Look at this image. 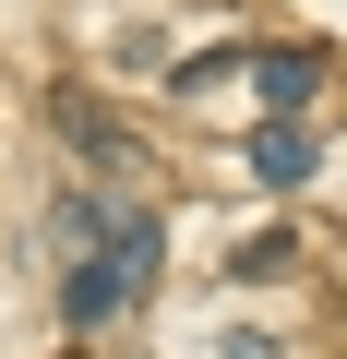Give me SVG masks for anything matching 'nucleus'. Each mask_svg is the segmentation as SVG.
I'll use <instances>...</instances> for the list:
<instances>
[{"mask_svg":"<svg viewBox=\"0 0 347 359\" xmlns=\"http://www.w3.org/2000/svg\"><path fill=\"white\" fill-rule=\"evenodd\" d=\"M228 72H252V60H240V48H192V60L168 72V84H192V96H204V84H228Z\"/></svg>","mask_w":347,"mask_h":359,"instance_id":"423d86ee","label":"nucleus"},{"mask_svg":"<svg viewBox=\"0 0 347 359\" xmlns=\"http://www.w3.org/2000/svg\"><path fill=\"white\" fill-rule=\"evenodd\" d=\"M48 120H60V144H72V156H96V180H120V168H132V132H120L96 96H72V84H60V96H48Z\"/></svg>","mask_w":347,"mask_h":359,"instance_id":"f257e3e1","label":"nucleus"},{"mask_svg":"<svg viewBox=\"0 0 347 359\" xmlns=\"http://www.w3.org/2000/svg\"><path fill=\"white\" fill-rule=\"evenodd\" d=\"M287 264H299V240H287V228H264V240H240V276H252V287H275Z\"/></svg>","mask_w":347,"mask_h":359,"instance_id":"39448f33","label":"nucleus"},{"mask_svg":"<svg viewBox=\"0 0 347 359\" xmlns=\"http://www.w3.org/2000/svg\"><path fill=\"white\" fill-rule=\"evenodd\" d=\"M216 359H275V347H264V335H228V347H216Z\"/></svg>","mask_w":347,"mask_h":359,"instance_id":"0eeeda50","label":"nucleus"},{"mask_svg":"<svg viewBox=\"0 0 347 359\" xmlns=\"http://www.w3.org/2000/svg\"><path fill=\"white\" fill-rule=\"evenodd\" d=\"M252 84H264V108H275V120H299V108L323 96V48H264V60H252Z\"/></svg>","mask_w":347,"mask_h":359,"instance_id":"7ed1b4c3","label":"nucleus"},{"mask_svg":"<svg viewBox=\"0 0 347 359\" xmlns=\"http://www.w3.org/2000/svg\"><path fill=\"white\" fill-rule=\"evenodd\" d=\"M120 311H132V276H120L108 252H84V264L60 276V323H72V335H96V323H120Z\"/></svg>","mask_w":347,"mask_h":359,"instance_id":"f03ea898","label":"nucleus"},{"mask_svg":"<svg viewBox=\"0 0 347 359\" xmlns=\"http://www.w3.org/2000/svg\"><path fill=\"white\" fill-rule=\"evenodd\" d=\"M252 180H264V192H299V180H311V132L299 120H264L252 132Z\"/></svg>","mask_w":347,"mask_h":359,"instance_id":"20e7f679","label":"nucleus"}]
</instances>
